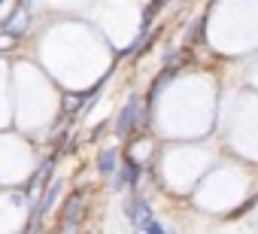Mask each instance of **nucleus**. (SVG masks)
Listing matches in <instances>:
<instances>
[{
    "label": "nucleus",
    "instance_id": "nucleus-1",
    "mask_svg": "<svg viewBox=\"0 0 258 234\" xmlns=\"http://www.w3.org/2000/svg\"><path fill=\"white\" fill-rule=\"evenodd\" d=\"M146 122H149L146 103H143V97H140V94H134V97H127V103H124V106H121V112H118L115 134H118V137H127V134H134L140 125H146Z\"/></svg>",
    "mask_w": 258,
    "mask_h": 234
},
{
    "label": "nucleus",
    "instance_id": "nucleus-2",
    "mask_svg": "<svg viewBox=\"0 0 258 234\" xmlns=\"http://www.w3.org/2000/svg\"><path fill=\"white\" fill-rule=\"evenodd\" d=\"M28 28H31V10H28V7H16V10L4 19V34L22 37Z\"/></svg>",
    "mask_w": 258,
    "mask_h": 234
},
{
    "label": "nucleus",
    "instance_id": "nucleus-3",
    "mask_svg": "<svg viewBox=\"0 0 258 234\" xmlns=\"http://www.w3.org/2000/svg\"><path fill=\"white\" fill-rule=\"evenodd\" d=\"M140 180V164H134L131 158H124V164L115 167V189H137Z\"/></svg>",
    "mask_w": 258,
    "mask_h": 234
},
{
    "label": "nucleus",
    "instance_id": "nucleus-4",
    "mask_svg": "<svg viewBox=\"0 0 258 234\" xmlns=\"http://www.w3.org/2000/svg\"><path fill=\"white\" fill-rule=\"evenodd\" d=\"M127 216H131V222H134V228H146L155 216H152V207H149V201H143V198H134L131 204H127Z\"/></svg>",
    "mask_w": 258,
    "mask_h": 234
},
{
    "label": "nucleus",
    "instance_id": "nucleus-5",
    "mask_svg": "<svg viewBox=\"0 0 258 234\" xmlns=\"http://www.w3.org/2000/svg\"><path fill=\"white\" fill-rule=\"evenodd\" d=\"M115 167H118V146L100 149V152H97V170H100V177H112Z\"/></svg>",
    "mask_w": 258,
    "mask_h": 234
},
{
    "label": "nucleus",
    "instance_id": "nucleus-6",
    "mask_svg": "<svg viewBox=\"0 0 258 234\" xmlns=\"http://www.w3.org/2000/svg\"><path fill=\"white\" fill-rule=\"evenodd\" d=\"M58 192H61V180H55V183H49V186H46V195H43V201L37 204V216H43V213L58 201Z\"/></svg>",
    "mask_w": 258,
    "mask_h": 234
},
{
    "label": "nucleus",
    "instance_id": "nucleus-7",
    "mask_svg": "<svg viewBox=\"0 0 258 234\" xmlns=\"http://www.w3.org/2000/svg\"><path fill=\"white\" fill-rule=\"evenodd\" d=\"M79 213H82V198H70V204H67V210H64V216H67V222H73V219H79Z\"/></svg>",
    "mask_w": 258,
    "mask_h": 234
},
{
    "label": "nucleus",
    "instance_id": "nucleus-8",
    "mask_svg": "<svg viewBox=\"0 0 258 234\" xmlns=\"http://www.w3.org/2000/svg\"><path fill=\"white\" fill-rule=\"evenodd\" d=\"M140 231H143V234H173V231H167V228H164L158 219H152V222H149L146 228H140Z\"/></svg>",
    "mask_w": 258,
    "mask_h": 234
},
{
    "label": "nucleus",
    "instance_id": "nucleus-9",
    "mask_svg": "<svg viewBox=\"0 0 258 234\" xmlns=\"http://www.w3.org/2000/svg\"><path fill=\"white\" fill-rule=\"evenodd\" d=\"M16 40H19V37H13V34H4V31H0V52L13 49V46H16Z\"/></svg>",
    "mask_w": 258,
    "mask_h": 234
},
{
    "label": "nucleus",
    "instance_id": "nucleus-10",
    "mask_svg": "<svg viewBox=\"0 0 258 234\" xmlns=\"http://www.w3.org/2000/svg\"><path fill=\"white\" fill-rule=\"evenodd\" d=\"M28 4H31V0H19V7H28Z\"/></svg>",
    "mask_w": 258,
    "mask_h": 234
},
{
    "label": "nucleus",
    "instance_id": "nucleus-11",
    "mask_svg": "<svg viewBox=\"0 0 258 234\" xmlns=\"http://www.w3.org/2000/svg\"><path fill=\"white\" fill-rule=\"evenodd\" d=\"M161 4H167V0H155V7H161Z\"/></svg>",
    "mask_w": 258,
    "mask_h": 234
},
{
    "label": "nucleus",
    "instance_id": "nucleus-12",
    "mask_svg": "<svg viewBox=\"0 0 258 234\" xmlns=\"http://www.w3.org/2000/svg\"><path fill=\"white\" fill-rule=\"evenodd\" d=\"M137 234H143V231H140V228H137Z\"/></svg>",
    "mask_w": 258,
    "mask_h": 234
},
{
    "label": "nucleus",
    "instance_id": "nucleus-13",
    "mask_svg": "<svg viewBox=\"0 0 258 234\" xmlns=\"http://www.w3.org/2000/svg\"><path fill=\"white\" fill-rule=\"evenodd\" d=\"M0 7H4V0H0Z\"/></svg>",
    "mask_w": 258,
    "mask_h": 234
}]
</instances>
